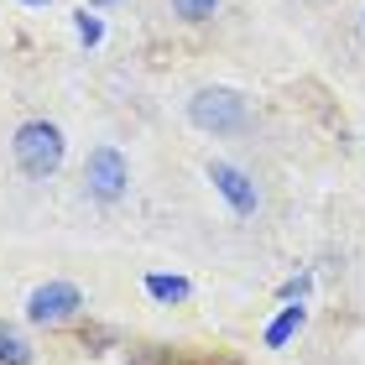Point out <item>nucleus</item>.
I'll return each instance as SVG.
<instances>
[{"label":"nucleus","mask_w":365,"mask_h":365,"mask_svg":"<svg viewBox=\"0 0 365 365\" xmlns=\"http://www.w3.org/2000/svg\"><path fill=\"white\" fill-rule=\"evenodd\" d=\"M11 152H16V168L26 178H53L63 168V130L53 120H26L16 130Z\"/></svg>","instance_id":"f257e3e1"},{"label":"nucleus","mask_w":365,"mask_h":365,"mask_svg":"<svg viewBox=\"0 0 365 365\" xmlns=\"http://www.w3.org/2000/svg\"><path fill=\"white\" fill-rule=\"evenodd\" d=\"M188 120L198 130H209V136H240L251 125V110H245V99L235 89H198L188 99Z\"/></svg>","instance_id":"f03ea898"},{"label":"nucleus","mask_w":365,"mask_h":365,"mask_svg":"<svg viewBox=\"0 0 365 365\" xmlns=\"http://www.w3.org/2000/svg\"><path fill=\"white\" fill-rule=\"evenodd\" d=\"M78 313H84V292H78L73 282H42V287H31V297H26V319L42 324V329H63V324H73Z\"/></svg>","instance_id":"7ed1b4c3"},{"label":"nucleus","mask_w":365,"mask_h":365,"mask_svg":"<svg viewBox=\"0 0 365 365\" xmlns=\"http://www.w3.org/2000/svg\"><path fill=\"white\" fill-rule=\"evenodd\" d=\"M125 182H130L125 157L115 152V146H94L89 162H84V188L99 198V204H115V198H125Z\"/></svg>","instance_id":"20e7f679"},{"label":"nucleus","mask_w":365,"mask_h":365,"mask_svg":"<svg viewBox=\"0 0 365 365\" xmlns=\"http://www.w3.org/2000/svg\"><path fill=\"white\" fill-rule=\"evenodd\" d=\"M209 182L220 188L225 198H230V209L240 214V220H251V214L261 209V193H256V182L245 178L235 162H209Z\"/></svg>","instance_id":"39448f33"},{"label":"nucleus","mask_w":365,"mask_h":365,"mask_svg":"<svg viewBox=\"0 0 365 365\" xmlns=\"http://www.w3.org/2000/svg\"><path fill=\"white\" fill-rule=\"evenodd\" d=\"M303 319H308L303 303H297V308H282L277 319H272V329H267V350H282V344H287L297 329H303Z\"/></svg>","instance_id":"423d86ee"},{"label":"nucleus","mask_w":365,"mask_h":365,"mask_svg":"<svg viewBox=\"0 0 365 365\" xmlns=\"http://www.w3.org/2000/svg\"><path fill=\"white\" fill-rule=\"evenodd\" d=\"M0 365H31V339L16 324H0Z\"/></svg>","instance_id":"0eeeda50"},{"label":"nucleus","mask_w":365,"mask_h":365,"mask_svg":"<svg viewBox=\"0 0 365 365\" xmlns=\"http://www.w3.org/2000/svg\"><path fill=\"white\" fill-rule=\"evenodd\" d=\"M146 292H152L157 297V303H188V282H182V277H146Z\"/></svg>","instance_id":"6e6552de"},{"label":"nucleus","mask_w":365,"mask_h":365,"mask_svg":"<svg viewBox=\"0 0 365 365\" xmlns=\"http://www.w3.org/2000/svg\"><path fill=\"white\" fill-rule=\"evenodd\" d=\"M214 11H220V0H173V16L182 21H209Z\"/></svg>","instance_id":"1a4fd4ad"},{"label":"nucleus","mask_w":365,"mask_h":365,"mask_svg":"<svg viewBox=\"0 0 365 365\" xmlns=\"http://www.w3.org/2000/svg\"><path fill=\"white\" fill-rule=\"evenodd\" d=\"M73 21H78V37H84L89 47H99V37H105V26H99V16H89V11H78Z\"/></svg>","instance_id":"9d476101"},{"label":"nucleus","mask_w":365,"mask_h":365,"mask_svg":"<svg viewBox=\"0 0 365 365\" xmlns=\"http://www.w3.org/2000/svg\"><path fill=\"white\" fill-rule=\"evenodd\" d=\"M130 365H188V360H178L173 350H136Z\"/></svg>","instance_id":"9b49d317"},{"label":"nucleus","mask_w":365,"mask_h":365,"mask_svg":"<svg viewBox=\"0 0 365 365\" xmlns=\"http://www.w3.org/2000/svg\"><path fill=\"white\" fill-rule=\"evenodd\" d=\"M89 6H115V0H89Z\"/></svg>","instance_id":"f8f14e48"},{"label":"nucleus","mask_w":365,"mask_h":365,"mask_svg":"<svg viewBox=\"0 0 365 365\" xmlns=\"http://www.w3.org/2000/svg\"><path fill=\"white\" fill-rule=\"evenodd\" d=\"M26 6H47V0H26Z\"/></svg>","instance_id":"ddd939ff"}]
</instances>
